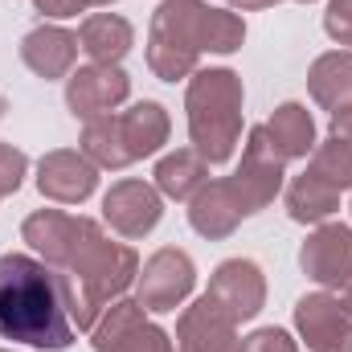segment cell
I'll return each instance as SVG.
<instances>
[{
  "label": "cell",
  "mask_w": 352,
  "mask_h": 352,
  "mask_svg": "<svg viewBox=\"0 0 352 352\" xmlns=\"http://www.w3.org/2000/svg\"><path fill=\"white\" fill-rule=\"evenodd\" d=\"M242 221H246V209H242V201H238V192H234L230 180H209V184L188 201V226H192L201 238H209V242L230 238Z\"/></svg>",
  "instance_id": "9a60e30c"
},
{
  "label": "cell",
  "mask_w": 352,
  "mask_h": 352,
  "mask_svg": "<svg viewBox=\"0 0 352 352\" xmlns=\"http://www.w3.org/2000/svg\"><path fill=\"white\" fill-rule=\"evenodd\" d=\"M74 4H78V8H82V12H87V8H111V4H115V0H74Z\"/></svg>",
  "instance_id": "f546056e"
},
{
  "label": "cell",
  "mask_w": 352,
  "mask_h": 352,
  "mask_svg": "<svg viewBox=\"0 0 352 352\" xmlns=\"http://www.w3.org/2000/svg\"><path fill=\"white\" fill-rule=\"evenodd\" d=\"M307 90L324 111H340L352 102V50H328L311 62L307 70Z\"/></svg>",
  "instance_id": "ac0fdd59"
},
{
  "label": "cell",
  "mask_w": 352,
  "mask_h": 352,
  "mask_svg": "<svg viewBox=\"0 0 352 352\" xmlns=\"http://www.w3.org/2000/svg\"><path fill=\"white\" fill-rule=\"evenodd\" d=\"M78 45H82V54L90 62L119 66L131 54V45H135V29L119 12H90L87 21L78 25Z\"/></svg>",
  "instance_id": "e0dca14e"
},
{
  "label": "cell",
  "mask_w": 352,
  "mask_h": 352,
  "mask_svg": "<svg viewBox=\"0 0 352 352\" xmlns=\"http://www.w3.org/2000/svg\"><path fill=\"white\" fill-rule=\"evenodd\" d=\"M0 340L45 352H66L74 344V324L62 283L41 258L29 254L0 258Z\"/></svg>",
  "instance_id": "7a4b0ae2"
},
{
  "label": "cell",
  "mask_w": 352,
  "mask_h": 352,
  "mask_svg": "<svg viewBox=\"0 0 352 352\" xmlns=\"http://www.w3.org/2000/svg\"><path fill=\"white\" fill-rule=\"evenodd\" d=\"M21 238L62 283L70 324L90 332L98 316L123 299L140 274V254L127 242H111L98 221L62 209H37L21 221Z\"/></svg>",
  "instance_id": "6da1fadb"
},
{
  "label": "cell",
  "mask_w": 352,
  "mask_h": 352,
  "mask_svg": "<svg viewBox=\"0 0 352 352\" xmlns=\"http://www.w3.org/2000/svg\"><path fill=\"white\" fill-rule=\"evenodd\" d=\"M131 94V78L123 66H102V62H90L78 66L70 78H66V107L74 119H102V115H115L119 102H127Z\"/></svg>",
  "instance_id": "ba28073f"
},
{
  "label": "cell",
  "mask_w": 352,
  "mask_h": 352,
  "mask_svg": "<svg viewBox=\"0 0 352 352\" xmlns=\"http://www.w3.org/2000/svg\"><path fill=\"white\" fill-rule=\"evenodd\" d=\"M299 266L320 287H349L352 283V226L324 221L299 246Z\"/></svg>",
  "instance_id": "9c48e42d"
},
{
  "label": "cell",
  "mask_w": 352,
  "mask_h": 352,
  "mask_svg": "<svg viewBox=\"0 0 352 352\" xmlns=\"http://www.w3.org/2000/svg\"><path fill=\"white\" fill-rule=\"evenodd\" d=\"M242 41V16L209 8L205 0H164L148 25V70L160 82H180L197 74L201 54H234Z\"/></svg>",
  "instance_id": "3957f363"
},
{
  "label": "cell",
  "mask_w": 352,
  "mask_h": 352,
  "mask_svg": "<svg viewBox=\"0 0 352 352\" xmlns=\"http://www.w3.org/2000/svg\"><path fill=\"white\" fill-rule=\"evenodd\" d=\"M332 131H336V135H349V140H352V102H349V107H340V111L332 115Z\"/></svg>",
  "instance_id": "83f0119b"
},
{
  "label": "cell",
  "mask_w": 352,
  "mask_h": 352,
  "mask_svg": "<svg viewBox=\"0 0 352 352\" xmlns=\"http://www.w3.org/2000/svg\"><path fill=\"white\" fill-rule=\"evenodd\" d=\"M299 4H311V0H299Z\"/></svg>",
  "instance_id": "d6a6232c"
},
{
  "label": "cell",
  "mask_w": 352,
  "mask_h": 352,
  "mask_svg": "<svg viewBox=\"0 0 352 352\" xmlns=\"http://www.w3.org/2000/svg\"><path fill=\"white\" fill-rule=\"evenodd\" d=\"M25 173H29V156L12 144H0V201L25 184Z\"/></svg>",
  "instance_id": "d4e9b609"
},
{
  "label": "cell",
  "mask_w": 352,
  "mask_h": 352,
  "mask_svg": "<svg viewBox=\"0 0 352 352\" xmlns=\"http://www.w3.org/2000/svg\"><path fill=\"white\" fill-rule=\"evenodd\" d=\"M107 352H176L173 336L160 328V324H152V320H140L123 340H115Z\"/></svg>",
  "instance_id": "cb8c5ba5"
},
{
  "label": "cell",
  "mask_w": 352,
  "mask_h": 352,
  "mask_svg": "<svg viewBox=\"0 0 352 352\" xmlns=\"http://www.w3.org/2000/svg\"><path fill=\"white\" fill-rule=\"evenodd\" d=\"M205 295L217 299L238 324H246V320H254L266 307V274H263V266L250 263V258H226L213 270Z\"/></svg>",
  "instance_id": "7c38bea8"
},
{
  "label": "cell",
  "mask_w": 352,
  "mask_h": 352,
  "mask_svg": "<svg viewBox=\"0 0 352 352\" xmlns=\"http://www.w3.org/2000/svg\"><path fill=\"white\" fill-rule=\"evenodd\" d=\"M226 4H234V8H242V12H258V8H274L278 0H226Z\"/></svg>",
  "instance_id": "f1b7e54d"
},
{
  "label": "cell",
  "mask_w": 352,
  "mask_h": 352,
  "mask_svg": "<svg viewBox=\"0 0 352 352\" xmlns=\"http://www.w3.org/2000/svg\"><path fill=\"white\" fill-rule=\"evenodd\" d=\"M119 135H123V148H127V156H131V164H135V160H144V156H156V152L168 144L173 119H168L164 102L144 98V102H135V107H127V111L119 115Z\"/></svg>",
  "instance_id": "2e32d148"
},
{
  "label": "cell",
  "mask_w": 352,
  "mask_h": 352,
  "mask_svg": "<svg viewBox=\"0 0 352 352\" xmlns=\"http://www.w3.org/2000/svg\"><path fill=\"white\" fill-rule=\"evenodd\" d=\"M295 328L311 352H352V316L328 291L303 295L295 303Z\"/></svg>",
  "instance_id": "30bf717a"
},
{
  "label": "cell",
  "mask_w": 352,
  "mask_h": 352,
  "mask_svg": "<svg viewBox=\"0 0 352 352\" xmlns=\"http://www.w3.org/2000/svg\"><path fill=\"white\" fill-rule=\"evenodd\" d=\"M0 352H12V349H0Z\"/></svg>",
  "instance_id": "836d02e7"
},
{
  "label": "cell",
  "mask_w": 352,
  "mask_h": 352,
  "mask_svg": "<svg viewBox=\"0 0 352 352\" xmlns=\"http://www.w3.org/2000/svg\"><path fill=\"white\" fill-rule=\"evenodd\" d=\"M242 102H246L242 78L226 66H209L188 78V90H184L188 140L209 168L234 160L242 140Z\"/></svg>",
  "instance_id": "277c9868"
},
{
  "label": "cell",
  "mask_w": 352,
  "mask_h": 352,
  "mask_svg": "<svg viewBox=\"0 0 352 352\" xmlns=\"http://www.w3.org/2000/svg\"><path fill=\"white\" fill-rule=\"evenodd\" d=\"M307 173L320 176L324 184H332L336 192L352 188V140L349 135H328L311 148V160H307Z\"/></svg>",
  "instance_id": "603a6c76"
},
{
  "label": "cell",
  "mask_w": 352,
  "mask_h": 352,
  "mask_svg": "<svg viewBox=\"0 0 352 352\" xmlns=\"http://www.w3.org/2000/svg\"><path fill=\"white\" fill-rule=\"evenodd\" d=\"M263 127H266V135H270V144L278 148L283 160H303L316 148V119H311V111L303 102L274 107V115L266 119Z\"/></svg>",
  "instance_id": "d6986e66"
},
{
  "label": "cell",
  "mask_w": 352,
  "mask_h": 352,
  "mask_svg": "<svg viewBox=\"0 0 352 352\" xmlns=\"http://www.w3.org/2000/svg\"><path fill=\"white\" fill-rule=\"evenodd\" d=\"M192 287H197V266L192 258L184 254V250H176V246H164V250H156L144 270L135 274V299L148 307V311H156V316H168L176 311L188 295H192Z\"/></svg>",
  "instance_id": "8992f818"
},
{
  "label": "cell",
  "mask_w": 352,
  "mask_h": 352,
  "mask_svg": "<svg viewBox=\"0 0 352 352\" xmlns=\"http://www.w3.org/2000/svg\"><path fill=\"white\" fill-rule=\"evenodd\" d=\"M4 111H8V98H4V94H0V119H4Z\"/></svg>",
  "instance_id": "1f68e13d"
},
{
  "label": "cell",
  "mask_w": 352,
  "mask_h": 352,
  "mask_svg": "<svg viewBox=\"0 0 352 352\" xmlns=\"http://www.w3.org/2000/svg\"><path fill=\"white\" fill-rule=\"evenodd\" d=\"M340 303L349 307V316H352V283H349V287H344V299H340Z\"/></svg>",
  "instance_id": "4dcf8cb0"
},
{
  "label": "cell",
  "mask_w": 352,
  "mask_h": 352,
  "mask_svg": "<svg viewBox=\"0 0 352 352\" xmlns=\"http://www.w3.org/2000/svg\"><path fill=\"white\" fill-rule=\"evenodd\" d=\"M234 352H299V340H291V332H283V328H258V332L242 336Z\"/></svg>",
  "instance_id": "484cf974"
},
{
  "label": "cell",
  "mask_w": 352,
  "mask_h": 352,
  "mask_svg": "<svg viewBox=\"0 0 352 352\" xmlns=\"http://www.w3.org/2000/svg\"><path fill=\"white\" fill-rule=\"evenodd\" d=\"M160 217H164V197H160V188L148 184V180H135V176L115 180V184L107 188V197H102V221H107L119 238H127V242L148 238V234L160 226Z\"/></svg>",
  "instance_id": "52a82bcc"
},
{
  "label": "cell",
  "mask_w": 352,
  "mask_h": 352,
  "mask_svg": "<svg viewBox=\"0 0 352 352\" xmlns=\"http://www.w3.org/2000/svg\"><path fill=\"white\" fill-rule=\"evenodd\" d=\"M324 33L336 45H352V0H328V8H324Z\"/></svg>",
  "instance_id": "4316f807"
},
{
  "label": "cell",
  "mask_w": 352,
  "mask_h": 352,
  "mask_svg": "<svg viewBox=\"0 0 352 352\" xmlns=\"http://www.w3.org/2000/svg\"><path fill=\"white\" fill-rule=\"evenodd\" d=\"M336 209H340V192L332 184H324L320 176L303 173L287 184V213H291V221H299V226H324Z\"/></svg>",
  "instance_id": "44dd1931"
},
{
  "label": "cell",
  "mask_w": 352,
  "mask_h": 352,
  "mask_svg": "<svg viewBox=\"0 0 352 352\" xmlns=\"http://www.w3.org/2000/svg\"><path fill=\"white\" fill-rule=\"evenodd\" d=\"M238 320L209 295L188 303L176 320V352H234Z\"/></svg>",
  "instance_id": "8fae6325"
},
{
  "label": "cell",
  "mask_w": 352,
  "mask_h": 352,
  "mask_svg": "<svg viewBox=\"0 0 352 352\" xmlns=\"http://www.w3.org/2000/svg\"><path fill=\"white\" fill-rule=\"evenodd\" d=\"M37 188L45 201H58V205H82L94 197L98 188V168L90 164L82 152H70V148H54L37 160Z\"/></svg>",
  "instance_id": "4fadbf2b"
},
{
  "label": "cell",
  "mask_w": 352,
  "mask_h": 352,
  "mask_svg": "<svg viewBox=\"0 0 352 352\" xmlns=\"http://www.w3.org/2000/svg\"><path fill=\"white\" fill-rule=\"evenodd\" d=\"M283 176H287V160L278 156V148L270 144L266 127H250L246 148H242V164L234 168V176H226L246 209V217L263 213L266 205L283 192Z\"/></svg>",
  "instance_id": "5b68a950"
},
{
  "label": "cell",
  "mask_w": 352,
  "mask_h": 352,
  "mask_svg": "<svg viewBox=\"0 0 352 352\" xmlns=\"http://www.w3.org/2000/svg\"><path fill=\"white\" fill-rule=\"evenodd\" d=\"M152 180H156L160 197H168V201H192V197L209 184V164L201 160V152L176 148L168 156H160Z\"/></svg>",
  "instance_id": "ffe728a7"
},
{
  "label": "cell",
  "mask_w": 352,
  "mask_h": 352,
  "mask_svg": "<svg viewBox=\"0 0 352 352\" xmlns=\"http://www.w3.org/2000/svg\"><path fill=\"white\" fill-rule=\"evenodd\" d=\"M82 156L94 168H111V173L131 164V156L123 148V135H119V115H102V119L82 123Z\"/></svg>",
  "instance_id": "7402d4cb"
},
{
  "label": "cell",
  "mask_w": 352,
  "mask_h": 352,
  "mask_svg": "<svg viewBox=\"0 0 352 352\" xmlns=\"http://www.w3.org/2000/svg\"><path fill=\"white\" fill-rule=\"evenodd\" d=\"M78 33L62 29V25H37L21 37V62L45 78V82H58V78H70L74 74V62H78Z\"/></svg>",
  "instance_id": "5bb4252c"
}]
</instances>
